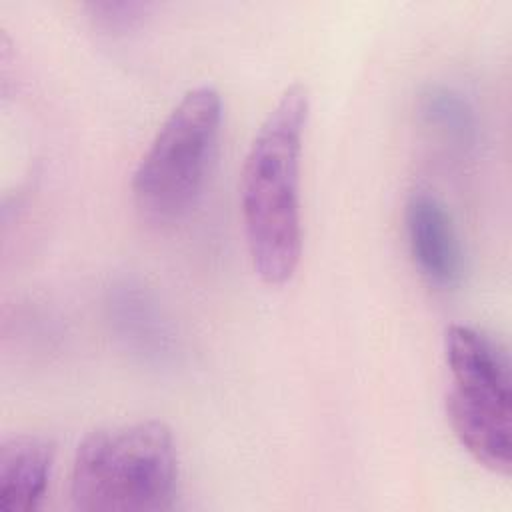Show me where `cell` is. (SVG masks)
<instances>
[{
  "label": "cell",
  "mask_w": 512,
  "mask_h": 512,
  "mask_svg": "<svg viewBox=\"0 0 512 512\" xmlns=\"http://www.w3.org/2000/svg\"><path fill=\"white\" fill-rule=\"evenodd\" d=\"M310 94L290 84L266 114L240 174V212L254 272L264 284H286L302 254L300 158Z\"/></svg>",
  "instance_id": "1"
},
{
  "label": "cell",
  "mask_w": 512,
  "mask_h": 512,
  "mask_svg": "<svg viewBox=\"0 0 512 512\" xmlns=\"http://www.w3.org/2000/svg\"><path fill=\"white\" fill-rule=\"evenodd\" d=\"M178 494V452L160 420L100 428L76 450L70 500L82 512H164Z\"/></svg>",
  "instance_id": "2"
},
{
  "label": "cell",
  "mask_w": 512,
  "mask_h": 512,
  "mask_svg": "<svg viewBox=\"0 0 512 512\" xmlns=\"http://www.w3.org/2000/svg\"><path fill=\"white\" fill-rule=\"evenodd\" d=\"M222 96L214 86L190 88L164 118L132 176L142 216L170 224L198 202L222 132Z\"/></svg>",
  "instance_id": "3"
},
{
  "label": "cell",
  "mask_w": 512,
  "mask_h": 512,
  "mask_svg": "<svg viewBox=\"0 0 512 512\" xmlns=\"http://www.w3.org/2000/svg\"><path fill=\"white\" fill-rule=\"evenodd\" d=\"M450 370L446 414L460 446L484 468H512V368L506 348L488 332L452 324L444 334Z\"/></svg>",
  "instance_id": "4"
},
{
  "label": "cell",
  "mask_w": 512,
  "mask_h": 512,
  "mask_svg": "<svg viewBox=\"0 0 512 512\" xmlns=\"http://www.w3.org/2000/svg\"><path fill=\"white\" fill-rule=\"evenodd\" d=\"M406 238L420 274L438 288H454L464 274V252L448 208L430 192L410 194L404 210Z\"/></svg>",
  "instance_id": "5"
},
{
  "label": "cell",
  "mask_w": 512,
  "mask_h": 512,
  "mask_svg": "<svg viewBox=\"0 0 512 512\" xmlns=\"http://www.w3.org/2000/svg\"><path fill=\"white\" fill-rule=\"evenodd\" d=\"M54 446L34 434L8 436L0 444V510L32 512L40 508L50 470Z\"/></svg>",
  "instance_id": "6"
},
{
  "label": "cell",
  "mask_w": 512,
  "mask_h": 512,
  "mask_svg": "<svg viewBox=\"0 0 512 512\" xmlns=\"http://www.w3.org/2000/svg\"><path fill=\"white\" fill-rule=\"evenodd\" d=\"M422 110L440 130L458 140H470L474 134V114L460 94L448 88H430L424 94Z\"/></svg>",
  "instance_id": "7"
}]
</instances>
